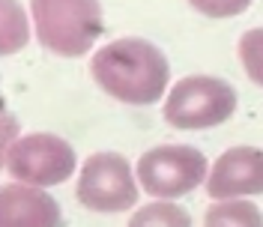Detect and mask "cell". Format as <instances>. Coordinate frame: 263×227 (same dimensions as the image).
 <instances>
[{"label": "cell", "mask_w": 263, "mask_h": 227, "mask_svg": "<svg viewBox=\"0 0 263 227\" xmlns=\"http://www.w3.org/2000/svg\"><path fill=\"white\" fill-rule=\"evenodd\" d=\"M39 45L60 57H84L102 36L99 0H30Z\"/></svg>", "instance_id": "2"}, {"label": "cell", "mask_w": 263, "mask_h": 227, "mask_svg": "<svg viewBox=\"0 0 263 227\" xmlns=\"http://www.w3.org/2000/svg\"><path fill=\"white\" fill-rule=\"evenodd\" d=\"M60 203L45 192L21 182L0 185V227H60Z\"/></svg>", "instance_id": "8"}, {"label": "cell", "mask_w": 263, "mask_h": 227, "mask_svg": "<svg viewBox=\"0 0 263 227\" xmlns=\"http://www.w3.org/2000/svg\"><path fill=\"white\" fill-rule=\"evenodd\" d=\"M129 227H192V215L174 200H153L132 215Z\"/></svg>", "instance_id": "11"}, {"label": "cell", "mask_w": 263, "mask_h": 227, "mask_svg": "<svg viewBox=\"0 0 263 227\" xmlns=\"http://www.w3.org/2000/svg\"><path fill=\"white\" fill-rule=\"evenodd\" d=\"M75 167H78V159H75L72 144H66L60 135H48V131L21 135L6 159V171L12 174V179L33 188L60 185L72 177Z\"/></svg>", "instance_id": "6"}, {"label": "cell", "mask_w": 263, "mask_h": 227, "mask_svg": "<svg viewBox=\"0 0 263 227\" xmlns=\"http://www.w3.org/2000/svg\"><path fill=\"white\" fill-rule=\"evenodd\" d=\"M236 111V90L215 75H189L171 87L162 117L167 126L182 131L213 129Z\"/></svg>", "instance_id": "3"}, {"label": "cell", "mask_w": 263, "mask_h": 227, "mask_svg": "<svg viewBox=\"0 0 263 227\" xmlns=\"http://www.w3.org/2000/svg\"><path fill=\"white\" fill-rule=\"evenodd\" d=\"M18 138H21L18 120L9 111H0V167H6V159H9Z\"/></svg>", "instance_id": "14"}, {"label": "cell", "mask_w": 263, "mask_h": 227, "mask_svg": "<svg viewBox=\"0 0 263 227\" xmlns=\"http://www.w3.org/2000/svg\"><path fill=\"white\" fill-rule=\"evenodd\" d=\"M30 42V18L18 0H0V57H12Z\"/></svg>", "instance_id": "9"}, {"label": "cell", "mask_w": 263, "mask_h": 227, "mask_svg": "<svg viewBox=\"0 0 263 227\" xmlns=\"http://www.w3.org/2000/svg\"><path fill=\"white\" fill-rule=\"evenodd\" d=\"M239 63L251 81L263 87V27H251L239 36Z\"/></svg>", "instance_id": "12"}, {"label": "cell", "mask_w": 263, "mask_h": 227, "mask_svg": "<svg viewBox=\"0 0 263 227\" xmlns=\"http://www.w3.org/2000/svg\"><path fill=\"white\" fill-rule=\"evenodd\" d=\"M203 227H263V212L251 200H213Z\"/></svg>", "instance_id": "10"}, {"label": "cell", "mask_w": 263, "mask_h": 227, "mask_svg": "<svg viewBox=\"0 0 263 227\" xmlns=\"http://www.w3.org/2000/svg\"><path fill=\"white\" fill-rule=\"evenodd\" d=\"M206 195L213 200H246L263 195V149L230 146L221 153L206 177Z\"/></svg>", "instance_id": "7"}, {"label": "cell", "mask_w": 263, "mask_h": 227, "mask_svg": "<svg viewBox=\"0 0 263 227\" xmlns=\"http://www.w3.org/2000/svg\"><path fill=\"white\" fill-rule=\"evenodd\" d=\"M78 200L90 212L114 215L138 203V182L132 164L120 153H93L87 156L78 174Z\"/></svg>", "instance_id": "5"}, {"label": "cell", "mask_w": 263, "mask_h": 227, "mask_svg": "<svg viewBox=\"0 0 263 227\" xmlns=\"http://www.w3.org/2000/svg\"><path fill=\"white\" fill-rule=\"evenodd\" d=\"M93 81L126 105H156L167 90L171 63L147 39L123 36L93 54L90 60Z\"/></svg>", "instance_id": "1"}, {"label": "cell", "mask_w": 263, "mask_h": 227, "mask_svg": "<svg viewBox=\"0 0 263 227\" xmlns=\"http://www.w3.org/2000/svg\"><path fill=\"white\" fill-rule=\"evenodd\" d=\"M210 177L206 156L185 144H164L153 146L138 159V182L147 195L159 200L192 195L200 182Z\"/></svg>", "instance_id": "4"}, {"label": "cell", "mask_w": 263, "mask_h": 227, "mask_svg": "<svg viewBox=\"0 0 263 227\" xmlns=\"http://www.w3.org/2000/svg\"><path fill=\"white\" fill-rule=\"evenodd\" d=\"M192 9H197L200 15L206 18H233V15H242L251 0H189Z\"/></svg>", "instance_id": "13"}]
</instances>
